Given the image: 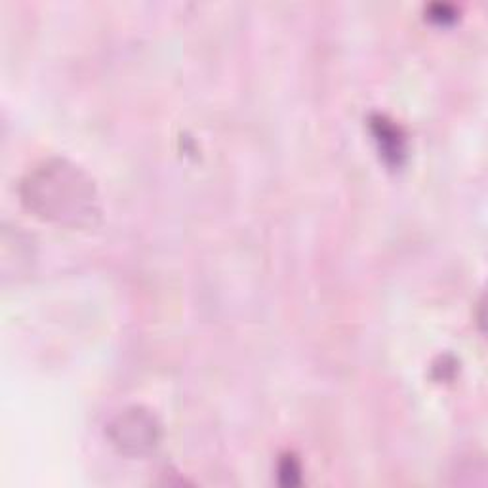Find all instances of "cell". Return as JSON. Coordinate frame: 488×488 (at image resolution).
I'll list each match as a JSON object with an SVG mask.
<instances>
[{
    "mask_svg": "<svg viewBox=\"0 0 488 488\" xmlns=\"http://www.w3.org/2000/svg\"><path fill=\"white\" fill-rule=\"evenodd\" d=\"M376 126H378V136H380V142H383V151H385V155H393V157H397L400 153V140L399 136H397V130H395V126H391L387 120H383V118H380L378 123H376Z\"/></svg>",
    "mask_w": 488,
    "mask_h": 488,
    "instance_id": "6da1fadb",
    "label": "cell"
}]
</instances>
